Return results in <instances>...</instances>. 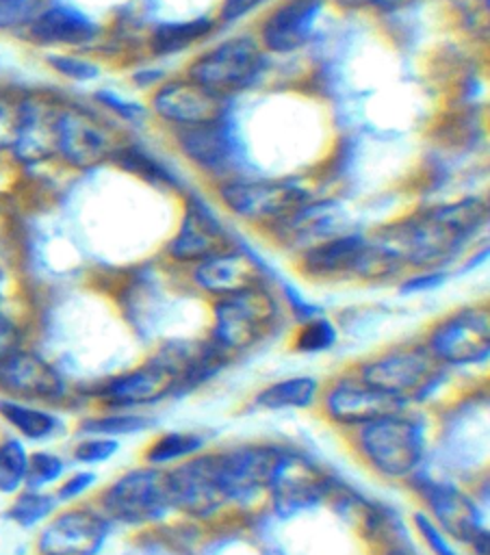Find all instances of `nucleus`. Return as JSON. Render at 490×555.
Wrapping results in <instances>:
<instances>
[{
    "instance_id": "f257e3e1",
    "label": "nucleus",
    "mask_w": 490,
    "mask_h": 555,
    "mask_svg": "<svg viewBox=\"0 0 490 555\" xmlns=\"http://www.w3.org/2000/svg\"><path fill=\"white\" fill-rule=\"evenodd\" d=\"M486 221L488 202L473 195L436 204L395 223H386L369 234V238L397 264V269L416 267L421 271H431L449 264Z\"/></svg>"
},
{
    "instance_id": "f03ea898",
    "label": "nucleus",
    "mask_w": 490,
    "mask_h": 555,
    "mask_svg": "<svg viewBox=\"0 0 490 555\" xmlns=\"http://www.w3.org/2000/svg\"><path fill=\"white\" fill-rule=\"evenodd\" d=\"M265 72V50L258 39L236 35L202 52L186 69V78L230 100L249 89Z\"/></svg>"
},
{
    "instance_id": "7ed1b4c3",
    "label": "nucleus",
    "mask_w": 490,
    "mask_h": 555,
    "mask_svg": "<svg viewBox=\"0 0 490 555\" xmlns=\"http://www.w3.org/2000/svg\"><path fill=\"white\" fill-rule=\"evenodd\" d=\"M212 338L219 349H249L260 343L280 319V304L273 293L260 284L249 291L221 297L212 308Z\"/></svg>"
},
{
    "instance_id": "20e7f679",
    "label": "nucleus",
    "mask_w": 490,
    "mask_h": 555,
    "mask_svg": "<svg viewBox=\"0 0 490 555\" xmlns=\"http://www.w3.org/2000/svg\"><path fill=\"white\" fill-rule=\"evenodd\" d=\"M360 379L405 405L431 395L442 382V364L427 347H403L366 362Z\"/></svg>"
},
{
    "instance_id": "39448f33",
    "label": "nucleus",
    "mask_w": 490,
    "mask_h": 555,
    "mask_svg": "<svg viewBox=\"0 0 490 555\" xmlns=\"http://www.w3.org/2000/svg\"><path fill=\"white\" fill-rule=\"evenodd\" d=\"M360 449L379 473L408 477L425 455L423 425L401 414L366 423L360 429Z\"/></svg>"
},
{
    "instance_id": "423d86ee",
    "label": "nucleus",
    "mask_w": 490,
    "mask_h": 555,
    "mask_svg": "<svg viewBox=\"0 0 490 555\" xmlns=\"http://www.w3.org/2000/svg\"><path fill=\"white\" fill-rule=\"evenodd\" d=\"M217 193L236 217L269 225L310 202L308 186L297 180H228Z\"/></svg>"
},
{
    "instance_id": "0eeeda50",
    "label": "nucleus",
    "mask_w": 490,
    "mask_h": 555,
    "mask_svg": "<svg viewBox=\"0 0 490 555\" xmlns=\"http://www.w3.org/2000/svg\"><path fill=\"white\" fill-rule=\"evenodd\" d=\"M171 507L167 473L137 468L113 481L102 494V509L108 518L126 525L160 520Z\"/></svg>"
},
{
    "instance_id": "6e6552de",
    "label": "nucleus",
    "mask_w": 490,
    "mask_h": 555,
    "mask_svg": "<svg viewBox=\"0 0 490 555\" xmlns=\"http://www.w3.org/2000/svg\"><path fill=\"white\" fill-rule=\"evenodd\" d=\"M427 349L440 364H481L490 356L486 306H466L434 325Z\"/></svg>"
},
{
    "instance_id": "1a4fd4ad",
    "label": "nucleus",
    "mask_w": 490,
    "mask_h": 555,
    "mask_svg": "<svg viewBox=\"0 0 490 555\" xmlns=\"http://www.w3.org/2000/svg\"><path fill=\"white\" fill-rule=\"evenodd\" d=\"M119 150L115 130L95 113L63 106L56 126V154L76 169H91L113 160Z\"/></svg>"
},
{
    "instance_id": "9d476101",
    "label": "nucleus",
    "mask_w": 490,
    "mask_h": 555,
    "mask_svg": "<svg viewBox=\"0 0 490 555\" xmlns=\"http://www.w3.org/2000/svg\"><path fill=\"white\" fill-rule=\"evenodd\" d=\"M171 507L191 516H208L228 503V492L221 479L219 453L197 455L167 473Z\"/></svg>"
},
{
    "instance_id": "9b49d317",
    "label": "nucleus",
    "mask_w": 490,
    "mask_h": 555,
    "mask_svg": "<svg viewBox=\"0 0 490 555\" xmlns=\"http://www.w3.org/2000/svg\"><path fill=\"white\" fill-rule=\"evenodd\" d=\"M228 104L230 100L208 91L191 78L167 80L152 95L154 113L176 128L219 121L228 117Z\"/></svg>"
},
{
    "instance_id": "f8f14e48",
    "label": "nucleus",
    "mask_w": 490,
    "mask_h": 555,
    "mask_svg": "<svg viewBox=\"0 0 490 555\" xmlns=\"http://www.w3.org/2000/svg\"><path fill=\"white\" fill-rule=\"evenodd\" d=\"M330 490L325 473L297 453H282V460L269 481L273 509L282 518H291L323 501Z\"/></svg>"
},
{
    "instance_id": "ddd939ff",
    "label": "nucleus",
    "mask_w": 490,
    "mask_h": 555,
    "mask_svg": "<svg viewBox=\"0 0 490 555\" xmlns=\"http://www.w3.org/2000/svg\"><path fill=\"white\" fill-rule=\"evenodd\" d=\"M108 529L106 516L89 507H74L46 525L37 551L39 555H98Z\"/></svg>"
},
{
    "instance_id": "4468645a",
    "label": "nucleus",
    "mask_w": 490,
    "mask_h": 555,
    "mask_svg": "<svg viewBox=\"0 0 490 555\" xmlns=\"http://www.w3.org/2000/svg\"><path fill=\"white\" fill-rule=\"evenodd\" d=\"M232 247L223 223L199 197H189L178 232L167 251L180 264H197Z\"/></svg>"
},
{
    "instance_id": "2eb2a0df",
    "label": "nucleus",
    "mask_w": 490,
    "mask_h": 555,
    "mask_svg": "<svg viewBox=\"0 0 490 555\" xmlns=\"http://www.w3.org/2000/svg\"><path fill=\"white\" fill-rule=\"evenodd\" d=\"M349 223L347 210L340 202L334 199H319L306 202L304 206L295 208L286 217L271 223L275 238L299 254L336 236L343 234Z\"/></svg>"
},
{
    "instance_id": "dca6fc26",
    "label": "nucleus",
    "mask_w": 490,
    "mask_h": 555,
    "mask_svg": "<svg viewBox=\"0 0 490 555\" xmlns=\"http://www.w3.org/2000/svg\"><path fill=\"white\" fill-rule=\"evenodd\" d=\"M0 390L15 401H54L65 395L63 375L39 353L17 349L0 362Z\"/></svg>"
},
{
    "instance_id": "f3484780",
    "label": "nucleus",
    "mask_w": 490,
    "mask_h": 555,
    "mask_svg": "<svg viewBox=\"0 0 490 555\" xmlns=\"http://www.w3.org/2000/svg\"><path fill=\"white\" fill-rule=\"evenodd\" d=\"M423 494L440 531L470 544L477 555H488V531L483 527L481 512L464 492L449 483L427 481Z\"/></svg>"
},
{
    "instance_id": "a211bd4d",
    "label": "nucleus",
    "mask_w": 490,
    "mask_h": 555,
    "mask_svg": "<svg viewBox=\"0 0 490 555\" xmlns=\"http://www.w3.org/2000/svg\"><path fill=\"white\" fill-rule=\"evenodd\" d=\"M176 390V373L160 358H154L134 371L102 382L95 388V397L102 399L108 408H137L156 403Z\"/></svg>"
},
{
    "instance_id": "6ab92c4d",
    "label": "nucleus",
    "mask_w": 490,
    "mask_h": 555,
    "mask_svg": "<svg viewBox=\"0 0 490 555\" xmlns=\"http://www.w3.org/2000/svg\"><path fill=\"white\" fill-rule=\"evenodd\" d=\"M61 108L46 95L20 100V121L11 152L26 165H37L56 154V126Z\"/></svg>"
},
{
    "instance_id": "aec40b11",
    "label": "nucleus",
    "mask_w": 490,
    "mask_h": 555,
    "mask_svg": "<svg viewBox=\"0 0 490 555\" xmlns=\"http://www.w3.org/2000/svg\"><path fill=\"white\" fill-rule=\"evenodd\" d=\"M193 282L204 293L221 299L265 284V271L252 254L230 247L193 264Z\"/></svg>"
},
{
    "instance_id": "412c9836",
    "label": "nucleus",
    "mask_w": 490,
    "mask_h": 555,
    "mask_svg": "<svg viewBox=\"0 0 490 555\" xmlns=\"http://www.w3.org/2000/svg\"><path fill=\"white\" fill-rule=\"evenodd\" d=\"M325 0H282L260 24V46L273 54H288L306 46Z\"/></svg>"
},
{
    "instance_id": "4be33fe9",
    "label": "nucleus",
    "mask_w": 490,
    "mask_h": 555,
    "mask_svg": "<svg viewBox=\"0 0 490 555\" xmlns=\"http://www.w3.org/2000/svg\"><path fill=\"white\" fill-rule=\"evenodd\" d=\"M403 408L395 397L364 384L362 379H340L325 395V410L330 418L343 425H366L392 414Z\"/></svg>"
},
{
    "instance_id": "5701e85b",
    "label": "nucleus",
    "mask_w": 490,
    "mask_h": 555,
    "mask_svg": "<svg viewBox=\"0 0 490 555\" xmlns=\"http://www.w3.org/2000/svg\"><path fill=\"white\" fill-rule=\"evenodd\" d=\"M280 449L273 447H243L228 453H219L221 479L228 492V499H247L262 488H269V481L282 460Z\"/></svg>"
},
{
    "instance_id": "b1692460",
    "label": "nucleus",
    "mask_w": 490,
    "mask_h": 555,
    "mask_svg": "<svg viewBox=\"0 0 490 555\" xmlns=\"http://www.w3.org/2000/svg\"><path fill=\"white\" fill-rule=\"evenodd\" d=\"M98 24L74 7H46L26 28L37 46H85L98 37Z\"/></svg>"
},
{
    "instance_id": "393cba45",
    "label": "nucleus",
    "mask_w": 490,
    "mask_h": 555,
    "mask_svg": "<svg viewBox=\"0 0 490 555\" xmlns=\"http://www.w3.org/2000/svg\"><path fill=\"white\" fill-rule=\"evenodd\" d=\"M176 143L180 152L202 169H219L232 158L236 143L228 117L202 126L178 128Z\"/></svg>"
},
{
    "instance_id": "a878e982",
    "label": "nucleus",
    "mask_w": 490,
    "mask_h": 555,
    "mask_svg": "<svg viewBox=\"0 0 490 555\" xmlns=\"http://www.w3.org/2000/svg\"><path fill=\"white\" fill-rule=\"evenodd\" d=\"M366 234L343 232L306 251L299 264L308 278H353V267L364 249Z\"/></svg>"
},
{
    "instance_id": "bb28decb",
    "label": "nucleus",
    "mask_w": 490,
    "mask_h": 555,
    "mask_svg": "<svg viewBox=\"0 0 490 555\" xmlns=\"http://www.w3.org/2000/svg\"><path fill=\"white\" fill-rule=\"evenodd\" d=\"M0 416L28 440H46L61 429L56 414L15 399H0Z\"/></svg>"
},
{
    "instance_id": "cd10ccee",
    "label": "nucleus",
    "mask_w": 490,
    "mask_h": 555,
    "mask_svg": "<svg viewBox=\"0 0 490 555\" xmlns=\"http://www.w3.org/2000/svg\"><path fill=\"white\" fill-rule=\"evenodd\" d=\"M212 28H215V22L208 17H195L186 22H165V24H158L156 30L152 33L150 46L154 54L169 56L204 39L206 35H210Z\"/></svg>"
},
{
    "instance_id": "c85d7f7f",
    "label": "nucleus",
    "mask_w": 490,
    "mask_h": 555,
    "mask_svg": "<svg viewBox=\"0 0 490 555\" xmlns=\"http://www.w3.org/2000/svg\"><path fill=\"white\" fill-rule=\"evenodd\" d=\"M314 377H288L275 384H269L256 395V403L267 410H286V408H308L317 397Z\"/></svg>"
},
{
    "instance_id": "c756f323",
    "label": "nucleus",
    "mask_w": 490,
    "mask_h": 555,
    "mask_svg": "<svg viewBox=\"0 0 490 555\" xmlns=\"http://www.w3.org/2000/svg\"><path fill=\"white\" fill-rule=\"evenodd\" d=\"M28 453L24 444L15 438H4L0 442V492L13 494L20 490L26 477Z\"/></svg>"
},
{
    "instance_id": "7c9ffc66",
    "label": "nucleus",
    "mask_w": 490,
    "mask_h": 555,
    "mask_svg": "<svg viewBox=\"0 0 490 555\" xmlns=\"http://www.w3.org/2000/svg\"><path fill=\"white\" fill-rule=\"evenodd\" d=\"M204 447V438L191 431H169L154 440V444L147 449V460L152 464H165L171 460H180L186 455H193Z\"/></svg>"
},
{
    "instance_id": "2f4dec72",
    "label": "nucleus",
    "mask_w": 490,
    "mask_h": 555,
    "mask_svg": "<svg viewBox=\"0 0 490 555\" xmlns=\"http://www.w3.org/2000/svg\"><path fill=\"white\" fill-rule=\"evenodd\" d=\"M56 507V496L39 492V490H26L22 492L11 507L7 509V516L20 525V527H33L48 518Z\"/></svg>"
},
{
    "instance_id": "473e14b6",
    "label": "nucleus",
    "mask_w": 490,
    "mask_h": 555,
    "mask_svg": "<svg viewBox=\"0 0 490 555\" xmlns=\"http://www.w3.org/2000/svg\"><path fill=\"white\" fill-rule=\"evenodd\" d=\"M150 427V421L139 414H108V416H91L82 421L80 429L91 436H104V438H115V436H126V434H137Z\"/></svg>"
},
{
    "instance_id": "72a5a7b5",
    "label": "nucleus",
    "mask_w": 490,
    "mask_h": 555,
    "mask_svg": "<svg viewBox=\"0 0 490 555\" xmlns=\"http://www.w3.org/2000/svg\"><path fill=\"white\" fill-rule=\"evenodd\" d=\"M336 343V327L330 319L317 314L308 321H304L297 338L295 349L301 353H321L332 349Z\"/></svg>"
},
{
    "instance_id": "f704fd0d",
    "label": "nucleus",
    "mask_w": 490,
    "mask_h": 555,
    "mask_svg": "<svg viewBox=\"0 0 490 555\" xmlns=\"http://www.w3.org/2000/svg\"><path fill=\"white\" fill-rule=\"evenodd\" d=\"M113 163L137 176H143L150 182H171L169 171H165L152 156H147L137 145H119V150L113 156Z\"/></svg>"
},
{
    "instance_id": "c9c22d12",
    "label": "nucleus",
    "mask_w": 490,
    "mask_h": 555,
    "mask_svg": "<svg viewBox=\"0 0 490 555\" xmlns=\"http://www.w3.org/2000/svg\"><path fill=\"white\" fill-rule=\"evenodd\" d=\"M65 470V462L50 451H35L28 455L24 483L28 490H39L52 481H56Z\"/></svg>"
},
{
    "instance_id": "e433bc0d",
    "label": "nucleus",
    "mask_w": 490,
    "mask_h": 555,
    "mask_svg": "<svg viewBox=\"0 0 490 555\" xmlns=\"http://www.w3.org/2000/svg\"><path fill=\"white\" fill-rule=\"evenodd\" d=\"M46 7L48 0H0V30H26Z\"/></svg>"
},
{
    "instance_id": "4c0bfd02",
    "label": "nucleus",
    "mask_w": 490,
    "mask_h": 555,
    "mask_svg": "<svg viewBox=\"0 0 490 555\" xmlns=\"http://www.w3.org/2000/svg\"><path fill=\"white\" fill-rule=\"evenodd\" d=\"M48 65L56 74H61L69 80H78V82L93 80L100 74V67L93 61H89L85 56H74V54H50Z\"/></svg>"
},
{
    "instance_id": "58836bf2",
    "label": "nucleus",
    "mask_w": 490,
    "mask_h": 555,
    "mask_svg": "<svg viewBox=\"0 0 490 555\" xmlns=\"http://www.w3.org/2000/svg\"><path fill=\"white\" fill-rule=\"evenodd\" d=\"M119 449V442L115 438H104V436H91L76 444L74 457L82 464H100L113 457Z\"/></svg>"
},
{
    "instance_id": "ea45409f",
    "label": "nucleus",
    "mask_w": 490,
    "mask_h": 555,
    "mask_svg": "<svg viewBox=\"0 0 490 555\" xmlns=\"http://www.w3.org/2000/svg\"><path fill=\"white\" fill-rule=\"evenodd\" d=\"M20 100L0 89V150H11L20 121Z\"/></svg>"
},
{
    "instance_id": "a19ab883",
    "label": "nucleus",
    "mask_w": 490,
    "mask_h": 555,
    "mask_svg": "<svg viewBox=\"0 0 490 555\" xmlns=\"http://www.w3.org/2000/svg\"><path fill=\"white\" fill-rule=\"evenodd\" d=\"M414 525L418 529V533L425 538V542L429 544V548L434 551V555H457L453 551V546L449 544V540L444 538V533L438 529L436 522H431L425 514H414Z\"/></svg>"
},
{
    "instance_id": "79ce46f5",
    "label": "nucleus",
    "mask_w": 490,
    "mask_h": 555,
    "mask_svg": "<svg viewBox=\"0 0 490 555\" xmlns=\"http://www.w3.org/2000/svg\"><path fill=\"white\" fill-rule=\"evenodd\" d=\"M447 282V273L442 269H431V271H418L412 278H408L401 284V293L403 295H412V293H425V291H434L438 286H442Z\"/></svg>"
},
{
    "instance_id": "37998d69",
    "label": "nucleus",
    "mask_w": 490,
    "mask_h": 555,
    "mask_svg": "<svg viewBox=\"0 0 490 555\" xmlns=\"http://www.w3.org/2000/svg\"><path fill=\"white\" fill-rule=\"evenodd\" d=\"M95 100H100L104 106H108L111 111H115L117 115H121L124 119H130V121H137L145 115V108L130 102V100H124L119 98L117 93H108V91H98L95 93Z\"/></svg>"
},
{
    "instance_id": "c03bdc74",
    "label": "nucleus",
    "mask_w": 490,
    "mask_h": 555,
    "mask_svg": "<svg viewBox=\"0 0 490 555\" xmlns=\"http://www.w3.org/2000/svg\"><path fill=\"white\" fill-rule=\"evenodd\" d=\"M22 349V334L20 327L11 317L0 312V362H4L11 353Z\"/></svg>"
},
{
    "instance_id": "a18cd8bd",
    "label": "nucleus",
    "mask_w": 490,
    "mask_h": 555,
    "mask_svg": "<svg viewBox=\"0 0 490 555\" xmlns=\"http://www.w3.org/2000/svg\"><path fill=\"white\" fill-rule=\"evenodd\" d=\"M95 481V475L91 470H78L72 477H67L56 492V501H72L76 496H80L82 492H87Z\"/></svg>"
},
{
    "instance_id": "49530a36",
    "label": "nucleus",
    "mask_w": 490,
    "mask_h": 555,
    "mask_svg": "<svg viewBox=\"0 0 490 555\" xmlns=\"http://www.w3.org/2000/svg\"><path fill=\"white\" fill-rule=\"evenodd\" d=\"M269 0H223L221 4V20L223 22H236L262 7Z\"/></svg>"
},
{
    "instance_id": "de8ad7c7",
    "label": "nucleus",
    "mask_w": 490,
    "mask_h": 555,
    "mask_svg": "<svg viewBox=\"0 0 490 555\" xmlns=\"http://www.w3.org/2000/svg\"><path fill=\"white\" fill-rule=\"evenodd\" d=\"M334 4L343 7V9H353V11H364V9H371V11H392L397 7H401L405 0H332Z\"/></svg>"
},
{
    "instance_id": "09e8293b",
    "label": "nucleus",
    "mask_w": 490,
    "mask_h": 555,
    "mask_svg": "<svg viewBox=\"0 0 490 555\" xmlns=\"http://www.w3.org/2000/svg\"><path fill=\"white\" fill-rule=\"evenodd\" d=\"M386 555H416L414 551H410L408 546H399V548H392V551H388Z\"/></svg>"
},
{
    "instance_id": "8fccbe9b",
    "label": "nucleus",
    "mask_w": 490,
    "mask_h": 555,
    "mask_svg": "<svg viewBox=\"0 0 490 555\" xmlns=\"http://www.w3.org/2000/svg\"><path fill=\"white\" fill-rule=\"evenodd\" d=\"M0 291H2V275H0Z\"/></svg>"
}]
</instances>
